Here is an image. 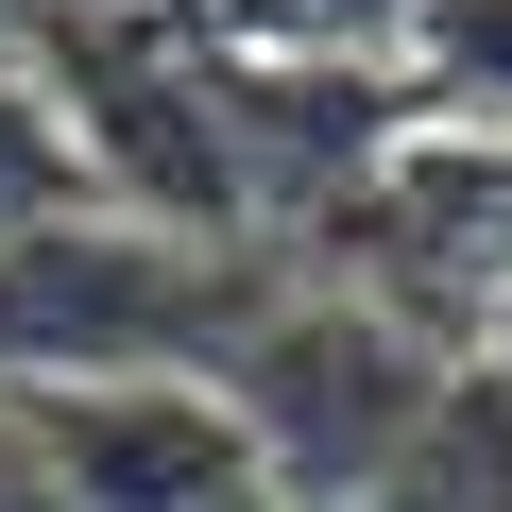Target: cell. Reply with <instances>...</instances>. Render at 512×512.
<instances>
[{
  "label": "cell",
  "instance_id": "obj_2",
  "mask_svg": "<svg viewBox=\"0 0 512 512\" xmlns=\"http://www.w3.org/2000/svg\"><path fill=\"white\" fill-rule=\"evenodd\" d=\"M0 512H69L52 461H35V427H18V393H0Z\"/></svg>",
  "mask_w": 512,
  "mask_h": 512
},
{
  "label": "cell",
  "instance_id": "obj_1",
  "mask_svg": "<svg viewBox=\"0 0 512 512\" xmlns=\"http://www.w3.org/2000/svg\"><path fill=\"white\" fill-rule=\"evenodd\" d=\"M35 461L69 512H274L256 495V444L205 376H86V393H18Z\"/></svg>",
  "mask_w": 512,
  "mask_h": 512
}]
</instances>
